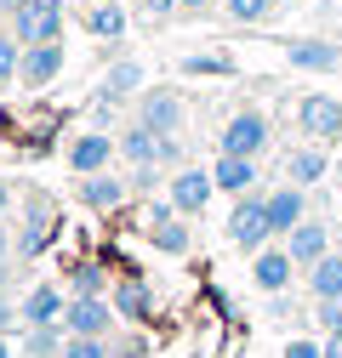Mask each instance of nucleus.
<instances>
[{
    "instance_id": "obj_1",
    "label": "nucleus",
    "mask_w": 342,
    "mask_h": 358,
    "mask_svg": "<svg viewBox=\"0 0 342 358\" xmlns=\"http://www.w3.org/2000/svg\"><path fill=\"white\" fill-rule=\"evenodd\" d=\"M228 239L240 250H268L274 228H268V194H240L228 210Z\"/></svg>"
},
{
    "instance_id": "obj_2",
    "label": "nucleus",
    "mask_w": 342,
    "mask_h": 358,
    "mask_svg": "<svg viewBox=\"0 0 342 358\" xmlns=\"http://www.w3.org/2000/svg\"><path fill=\"white\" fill-rule=\"evenodd\" d=\"M12 29L18 46H52V40H63V0H29L12 12Z\"/></svg>"
},
{
    "instance_id": "obj_3",
    "label": "nucleus",
    "mask_w": 342,
    "mask_h": 358,
    "mask_svg": "<svg viewBox=\"0 0 342 358\" xmlns=\"http://www.w3.org/2000/svg\"><path fill=\"white\" fill-rule=\"evenodd\" d=\"M296 125H303V137H314L320 148L342 137V103L325 97V92H308L303 103H296Z\"/></svg>"
},
{
    "instance_id": "obj_4",
    "label": "nucleus",
    "mask_w": 342,
    "mask_h": 358,
    "mask_svg": "<svg viewBox=\"0 0 342 358\" xmlns=\"http://www.w3.org/2000/svg\"><path fill=\"white\" fill-rule=\"evenodd\" d=\"M263 148H268V114H256V108H240V114L223 125V154L256 159Z\"/></svg>"
},
{
    "instance_id": "obj_5",
    "label": "nucleus",
    "mask_w": 342,
    "mask_h": 358,
    "mask_svg": "<svg viewBox=\"0 0 342 358\" xmlns=\"http://www.w3.org/2000/svg\"><path fill=\"white\" fill-rule=\"evenodd\" d=\"M120 154L132 159V165H171V159L183 154V143L177 137H160V131H149V125H132L120 137Z\"/></svg>"
},
{
    "instance_id": "obj_6",
    "label": "nucleus",
    "mask_w": 342,
    "mask_h": 358,
    "mask_svg": "<svg viewBox=\"0 0 342 358\" xmlns=\"http://www.w3.org/2000/svg\"><path fill=\"white\" fill-rule=\"evenodd\" d=\"M109 324H114V301H103V296H74L63 307L69 336H109Z\"/></svg>"
},
{
    "instance_id": "obj_7",
    "label": "nucleus",
    "mask_w": 342,
    "mask_h": 358,
    "mask_svg": "<svg viewBox=\"0 0 342 358\" xmlns=\"http://www.w3.org/2000/svg\"><path fill=\"white\" fill-rule=\"evenodd\" d=\"M211 194H217V182H211V171H200V165H183L171 176V205H177V216H200L211 205Z\"/></svg>"
},
{
    "instance_id": "obj_8",
    "label": "nucleus",
    "mask_w": 342,
    "mask_h": 358,
    "mask_svg": "<svg viewBox=\"0 0 342 358\" xmlns=\"http://www.w3.org/2000/svg\"><path fill=\"white\" fill-rule=\"evenodd\" d=\"M285 250H291V262H296V267H314L320 256H331V228H325L320 216L296 222V228L285 234Z\"/></svg>"
},
{
    "instance_id": "obj_9",
    "label": "nucleus",
    "mask_w": 342,
    "mask_h": 358,
    "mask_svg": "<svg viewBox=\"0 0 342 358\" xmlns=\"http://www.w3.org/2000/svg\"><path fill=\"white\" fill-rule=\"evenodd\" d=\"M137 125L160 131V137H177V131H183V97H177V92H143Z\"/></svg>"
},
{
    "instance_id": "obj_10",
    "label": "nucleus",
    "mask_w": 342,
    "mask_h": 358,
    "mask_svg": "<svg viewBox=\"0 0 342 358\" xmlns=\"http://www.w3.org/2000/svg\"><path fill=\"white\" fill-rule=\"evenodd\" d=\"M149 239H154V250H165V256H183L189 250V228H183V216H177V205H149Z\"/></svg>"
},
{
    "instance_id": "obj_11",
    "label": "nucleus",
    "mask_w": 342,
    "mask_h": 358,
    "mask_svg": "<svg viewBox=\"0 0 342 358\" xmlns=\"http://www.w3.org/2000/svg\"><path fill=\"white\" fill-rule=\"evenodd\" d=\"M296 222H308V194L296 182H285V188L268 194V228H274V239H285Z\"/></svg>"
},
{
    "instance_id": "obj_12",
    "label": "nucleus",
    "mask_w": 342,
    "mask_h": 358,
    "mask_svg": "<svg viewBox=\"0 0 342 358\" xmlns=\"http://www.w3.org/2000/svg\"><path fill=\"white\" fill-rule=\"evenodd\" d=\"M57 74H63V40H52V46H23V63H18L23 85H52Z\"/></svg>"
},
{
    "instance_id": "obj_13",
    "label": "nucleus",
    "mask_w": 342,
    "mask_h": 358,
    "mask_svg": "<svg viewBox=\"0 0 342 358\" xmlns=\"http://www.w3.org/2000/svg\"><path fill=\"white\" fill-rule=\"evenodd\" d=\"M114 148H120V143H109L103 131H86V137H74V143H69V165H74L80 176H97V171H109Z\"/></svg>"
},
{
    "instance_id": "obj_14",
    "label": "nucleus",
    "mask_w": 342,
    "mask_h": 358,
    "mask_svg": "<svg viewBox=\"0 0 342 358\" xmlns=\"http://www.w3.org/2000/svg\"><path fill=\"white\" fill-rule=\"evenodd\" d=\"M291 273H296V262H291L285 245H280V250H256V262H251V279L263 285L268 296H280V290L291 285Z\"/></svg>"
},
{
    "instance_id": "obj_15",
    "label": "nucleus",
    "mask_w": 342,
    "mask_h": 358,
    "mask_svg": "<svg viewBox=\"0 0 342 358\" xmlns=\"http://www.w3.org/2000/svg\"><path fill=\"white\" fill-rule=\"evenodd\" d=\"M211 182H217L223 194H251L256 188V159H240V154H217V165H211Z\"/></svg>"
},
{
    "instance_id": "obj_16",
    "label": "nucleus",
    "mask_w": 342,
    "mask_h": 358,
    "mask_svg": "<svg viewBox=\"0 0 342 358\" xmlns=\"http://www.w3.org/2000/svg\"><path fill=\"white\" fill-rule=\"evenodd\" d=\"M63 307H69V301H63L57 285H34V290L23 296V319H29V324H63Z\"/></svg>"
},
{
    "instance_id": "obj_17",
    "label": "nucleus",
    "mask_w": 342,
    "mask_h": 358,
    "mask_svg": "<svg viewBox=\"0 0 342 358\" xmlns=\"http://www.w3.org/2000/svg\"><path fill=\"white\" fill-rule=\"evenodd\" d=\"M308 296L314 301H342V250H331L308 267Z\"/></svg>"
},
{
    "instance_id": "obj_18",
    "label": "nucleus",
    "mask_w": 342,
    "mask_h": 358,
    "mask_svg": "<svg viewBox=\"0 0 342 358\" xmlns=\"http://www.w3.org/2000/svg\"><path fill=\"white\" fill-rule=\"evenodd\" d=\"M120 199H125V182H120V176H109V171L80 176V205H86V210H114Z\"/></svg>"
},
{
    "instance_id": "obj_19",
    "label": "nucleus",
    "mask_w": 342,
    "mask_h": 358,
    "mask_svg": "<svg viewBox=\"0 0 342 358\" xmlns=\"http://www.w3.org/2000/svg\"><path fill=\"white\" fill-rule=\"evenodd\" d=\"M114 313H120V319H132V324H143L149 313H154L149 285H143V279H120V285H114Z\"/></svg>"
},
{
    "instance_id": "obj_20",
    "label": "nucleus",
    "mask_w": 342,
    "mask_h": 358,
    "mask_svg": "<svg viewBox=\"0 0 342 358\" xmlns=\"http://www.w3.org/2000/svg\"><path fill=\"white\" fill-rule=\"evenodd\" d=\"M46 234H52V205L34 199V205H29V222H23V234H18V256H40V250H46Z\"/></svg>"
},
{
    "instance_id": "obj_21",
    "label": "nucleus",
    "mask_w": 342,
    "mask_h": 358,
    "mask_svg": "<svg viewBox=\"0 0 342 358\" xmlns=\"http://www.w3.org/2000/svg\"><path fill=\"white\" fill-rule=\"evenodd\" d=\"M325 165H331V159H325V148L314 143V148H296V154L285 159V176H291L296 188H314L320 176H325Z\"/></svg>"
},
{
    "instance_id": "obj_22",
    "label": "nucleus",
    "mask_w": 342,
    "mask_h": 358,
    "mask_svg": "<svg viewBox=\"0 0 342 358\" xmlns=\"http://www.w3.org/2000/svg\"><path fill=\"white\" fill-rule=\"evenodd\" d=\"M291 69H336L342 63V52L336 46H325V40H291Z\"/></svg>"
},
{
    "instance_id": "obj_23",
    "label": "nucleus",
    "mask_w": 342,
    "mask_h": 358,
    "mask_svg": "<svg viewBox=\"0 0 342 358\" xmlns=\"http://www.w3.org/2000/svg\"><path fill=\"white\" fill-rule=\"evenodd\" d=\"M63 324H29V336H23V352L29 358H63Z\"/></svg>"
},
{
    "instance_id": "obj_24",
    "label": "nucleus",
    "mask_w": 342,
    "mask_h": 358,
    "mask_svg": "<svg viewBox=\"0 0 342 358\" xmlns=\"http://www.w3.org/2000/svg\"><path fill=\"white\" fill-rule=\"evenodd\" d=\"M86 29H92L97 40H120L125 34V12H120V0H103V6L86 12Z\"/></svg>"
},
{
    "instance_id": "obj_25",
    "label": "nucleus",
    "mask_w": 342,
    "mask_h": 358,
    "mask_svg": "<svg viewBox=\"0 0 342 358\" xmlns=\"http://www.w3.org/2000/svg\"><path fill=\"white\" fill-rule=\"evenodd\" d=\"M137 85H143V69H137V63H114V69H109V80H103V103L114 108L120 97H132Z\"/></svg>"
},
{
    "instance_id": "obj_26",
    "label": "nucleus",
    "mask_w": 342,
    "mask_h": 358,
    "mask_svg": "<svg viewBox=\"0 0 342 358\" xmlns=\"http://www.w3.org/2000/svg\"><path fill=\"white\" fill-rule=\"evenodd\" d=\"M69 285H74V296H103V285H109V273L97 262H80L74 273H69Z\"/></svg>"
},
{
    "instance_id": "obj_27",
    "label": "nucleus",
    "mask_w": 342,
    "mask_h": 358,
    "mask_svg": "<svg viewBox=\"0 0 342 358\" xmlns=\"http://www.w3.org/2000/svg\"><path fill=\"white\" fill-rule=\"evenodd\" d=\"M223 12H228L234 23H263V17L274 12V0H223Z\"/></svg>"
},
{
    "instance_id": "obj_28",
    "label": "nucleus",
    "mask_w": 342,
    "mask_h": 358,
    "mask_svg": "<svg viewBox=\"0 0 342 358\" xmlns=\"http://www.w3.org/2000/svg\"><path fill=\"white\" fill-rule=\"evenodd\" d=\"M183 74H234V57H217V52H205V57H183Z\"/></svg>"
},
{
    "instance_id": "obj_29",
    "label": "nucleus",
    "mask_w": 342,
    "mask_h": 358,
    "mask_svg": "<svg viewBox=\"0 0 342 358\" xmlns=\"http://www.w3.org/2000/svg\"><path fill=\"white\" fill-rule=\"evenodd\" d=\"M63 358H109V347H103V336H69Z\"/></svg>"
},
{
    "instance_id": "obj_30",
    "label": "nucleus",
    "mask_w": 342,
    "mask_h": 358,
    "mask_svg": "<svg viewBox=\"0 0 342 358\" xmlns=\"http://www.w3.org/2000/svg\"><path fill=\"white\" fill-rule=\"evenodd\" d=\"M23 63V46H18V34H0V85H6Z\"/></svg>"
},
{
    "instance_id": "obj_31",
    "label": "nucleus",
    "mask_w": 342,
    "mask_h": 358,
    "mask_svg": "<svg viewBox=\"0 0 342 358\" xmlns=\"http://www.w3.org/2000/svg\"><path fill=\"white\" fill-rule=\"evenodd\" d=\"M314 324H320L325 336H336V330H342V301H314Z\"/></svg>"
},
{
    "instance_id": "obj_32",
    "label": "nucleus",
    "mask_w": 342,
    "mask_h": 358,
    "mask_svg": "<svg viewBox=\"0 0 342 358\" xmlns=\"http://www.w3.org/2000/svg\"><path fill=\"white\" fill-rule=\"evenodd\" d=\"M285 358H325V341H308V336H296V341H285Z\"/></svg>"
},
{
    "instance_id": "obj_33",
    "label": "nucleus",
    "mask_w": 342,
    "mask_h": 358,
    "mask_svg": "<svg viewBox=\"0 0 342 358\" xmlns=\"http://www.w3.org/2000/svg\"><path fill=\"white\" fill-rule=\"evenodd\" d=\"M143 12L149 17H165V12H177V0H143Z\"/></svg>"
},
{
    "instance_id": "obj_34",
    "label": "nucleus",
    "mask_w": 342,
    "mask_h": 358,
    "mask_svg": "<svg viewBox=\"0 0 342 358\" xmlns=\"http://www.w3.org/2000/svg\"><path fill=\"white\" fill-rule=\"evenodd\" d=\"M217 0H177V12H211Z\"/></svg>"
},
{
    "instance_id": "obj_35",
    "label": "nucleus",
    "mask_w": 342,
    "mask_h": 358,
    "mask_svg": "<svg viewBox=\"0 0 342 358\" xmlns=\"http://www.w3.org/2000/svg\"><path fill=\"white\" fill-rule=\"evenodd\" d=\"M325 358H342V330H336V336H325Z\"/></svg>"
},
{
    "instance_id": "obj_36",
    "label": "nucleus",
    "mask_w": 342,
    "mask_h": 358,
    "mask_svg": "<svg viewBox=\"0 0 342 358\" xmlns=\"http://www.w3.org/2000/svg\"><path fill=\"white\" fill-rule=\"evenodd\" d=\"M6 324H12V301L0 296V336H6Z\"/></svg>"
},
{
    "instance_id": "obj_37",
    "label": "nucleus",
    "mask_w": 342,
    "mask_h": 358,
    "mask_svg": "<svg viewBox=\"0 0 342 358\" xmlns=\"http://www.w3.org/2000/svg\"><path fill=\"white\" fill-rule=\"evenodd\" d=\"M6 210H12V188H6V182H0V216H6Z\"/></svg>"
},
{
    "instance_id": "obj_38",
    "label": "nucleus",
    "mask_w": 342,
    "mask_h": 358,
    "mask_svg": "<svg viewBox=\"0 0 342 358\" xmlns=\"http://www.w3.org/2000/svg\"><path fill=\"white\" fill-rule=\"evenodd\" d=\"M18 6H29V0H0V12H18Z\"/></svg>"
},
{
    "instance_id": "obj_39",
    "label": "nucleus",
    "mask_w": 342,
    "mask_h": 358,
    "mask_svg": "<svg viewBox=\"0 0 342 358\" xmlns=\"http://www.w3.org/2000/svg\"><path fill=\"white\" fill-rule=\"evenodd\" d=\"M0 358H12V347H6V336H0Z\"/></svg>"
},
{
    "instance_id": "obj_40",
    "label": "nucleus",
    "mask_w": 342,
    "mask_h": 358,
    "mask_svg": "<svg viewBox=\"0 0 342 358\" xmlns=\"http://www.w3.org/2000/svg\"><path fill=\"white\" fill-rule=\"evenodd\" d=\"M0 285H6V262H0Z\"/></svg>"
},
{
    "instance_id": "obj_41",
    "label": "nucleus",
    "mask_w": 342,
    "mask_h": 358,
    "mask_svg": "<svg viewBox=\"0 0 342 358\" xmlns=\"http://www.w3.org/2000/svg\"><path fill=\"white\" fill-rule=\"evenodd\" d=\"M92 6H103V0H92Z\"/></svg>"
}]
</instances>
